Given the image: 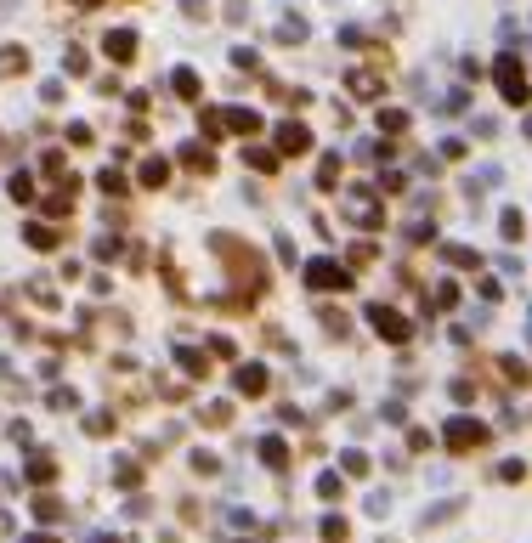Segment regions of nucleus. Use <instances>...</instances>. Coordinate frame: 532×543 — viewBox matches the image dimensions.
I'll list each match as a JSON object with an SVG mask.
<instances>
[{
	"instance_id": "nucleus-18",
	"label": "nucleus",
	"mask_w": 532,
	"mask_h": 543,
	"mask_svg": "<svg viewBox=\"0 0 532 543\" xmlns=\"http://www.w3.org/2000/svg\"><path fill=\"white\" fill-rule=\"evenodd\" d=\"M317 492H323V498H346V487H340V475H317Z\"/></svg>"
},
{
	"instance_id": "nucleus-7",
	"label": "nucleus",
	"mask_w": 532,
	"mask_h": 543,
	"mask_svg": "<svg viewBox=\"0 0 532 543\" xmlns=\"http://www.w3.org/2000/svg\"><path fill=\"white\" fill-rule=\"evenodd\" d=\"M278 148H283V153H306V148H311V131H306V125H278Z\"/></svg>"
},
{
	"instance_id": "nucleus-2",
	"label": "nucleus",
	"mask_w": 532,
	"mask_h": 543,
	"mask_svg": "<svg viewBox=\"0 0 532 543\" xmlns=\"http://www.w3.org/2000/svg\"><path fill=\"white\" fill-rule=\"evenodd\" d=\"M306 283H311V289H346V283H351V272H346V266H334V260H311V266H306Z\"/></svg>"
},
{
	"instance_id": "nucleus-5",
	"label": "nucleus",
	"mask_w": 532,
	"mask_h": 543,
	"mask_svg": "<svg viewBox=\"0 0 532 543\" xmlns=\"http://www.w3.org/2000/svg\"><path fill=\"white\" fill-rule=\"evenodd\" d=\"M102 51H108L114 63H131V57H136V34H131V29H108V40H102Z\"/></svg>"
},
{
	"instance_id": "nucleus-26",
	"label": "nucleus",
	"mask_w": 532,
	"mask_h": 543,
	"mask_svg": "<svg viewBox=\"0 0 532 543\" xmlns=\"http://www.w3.org/2000/svg\"><path fill=\"white\" fill-rule=\"evenodd\" d=\"M34 509H40V521H57V515H63V504H57V498H40Z\"/></svg>"
},
{
	"instance_id": "nucleus-1",
	"label": "nucleus",
	"mask_w": 532,
	"mask_h": 543,
	"mask_svg": "<svg viewBox=\"0 0 532 543\" xmlns=\"http://www.w3.org/2000/svg\"><path fill=\"white\" fill-rule=\"evenodd\" d=\"M493 74H498V91H504V102H516V108H521V102L532 96V91H527V74H521V63H516L510 51L498 57V68H493Z\"/></svg>"
},
{
	"instance_id": "nucleus-8",
	"label": "nucleus",
	"mask_w": 532,
	"mask_h": 543,
	"mask_svg": "<svg viewBox=\"0 0 532 543\" xmlns=\"http://www.w3.org/2000/svg\"><path fill=\"white\" fill-rule=\"evenodd\" d=\"M238 390H249V396H255V390H266V368H261V362L238 368Z\"/></svg>"
},
{
	"instance_id": "nucleus-12",
	"label": "nucleus",
	"mask_w": 532,
	"mask_h": 543,
	"mask_svg": "<svg viewBox=\"0 0 532 543\" xmlns=\"http://www.w3.org/2000/svg\"><path fill=\"white\" fill-rule=\"evenodd\" d=\"M11 198H17V204H29V198H34V176H29V170H17V176H11Z\"/></svg>"
},
{
	"instance_id": "nucleus-9",
	"label": "nucleus",
	"mask_w": 532,
	"mask_h": 543,
	"mask_svg": "<svg viewBox=\"0 0 532 543\" xmlns=\"http://www.w3.org/2000/svg\"><path fill=\"white\" fill-rule=\"evenodd\" d=\"M17 68H29V51L23 46H0V74H17Z\"/></svg>"
},
{
	"instance_id": "nucleus-20",
	"label": "nucleus",
	"mask_w": 532,
	"mask_h": 543,
	"mask_svg": "<svg viewBox=\"0 0 532 543\" xmlns=\"http://www.w3.org/2000/svg\"><path fill=\"white\" fill-rule=\"evenodd\" d=\"M323 538H328V543H346V521H340V515H328V521H323Z\"/></svg>"
},
{
	"instance_id": "nucleus-4",
	"label": "nucleus",
	"mask_w": 532,
	"mask_h": 543,
	"mask_svg": "<svg viewBox=\"0 0 532 543\" xmlns=\"http://www.w3.org/2000/svg\"><path fill=\"white\" fill-rule=\"evenodd\" d=\"M481 442H487V430H481L476 419H453V425H448V447H458V453H464V447H481Z\"/></svg>"
},
{
	"instance_id": "nucleus-13",
	"label": "nucleus",
	"mask_w": 532,
	"mask_h": 543,
	"mask_svg": "<svg viewBox=\"0 0 532 543\" xmlns=\"http://www.w3.org/2000/svg\"><path fill=\"white\" fill-rule=\"evenodd\" d=\"M29 243H34V249H57V233H51V227H29Z\"/></svg>"
},
{
	"instance_id": "nucleus-3",
	"label": "nucleus",
	"mask_w": 532,
	"mask_h": 543,
	"mask_svg": "<svg viewBox=\"0 0 532 543\" xmlns=\"http://www.w3.org/2000/svg\"><path fill=\"white\" fill-rule=\"evenodd\" d=\"M346 215H351V221H363V227H380V221H385V215H380V204L368 198V187L346 193Z\"/></svg>"
},
{
	"instance_id": "nucleus-25",
	"label": "nucleus",
	"mask_w": 532,
	"mask_h": 543,
	"mask_svg": "<svg viewBox=\"0 0 532 543\" xmlns=\"http://www.w3.org/2000/svg\"><path fill=\"white\" fill-rule=\"evenodd\" d=\"M181 368H187V374H204V368H210V362H204V357H199V351H181Z\"/></svg>"
},
{
	"instance_id": "nucleus-27",
	"label": "nucleus",
	"mask_w": 532,
	"mask_h": 543,
	"mask_svg": "<svg viewBox=\"0 0 532 543\" xmlns=\"http://www.w3.org/2000/svg\"><path fill=\"white\" fill-rule=\"evenodd\" d=\"M181 11H187V17H204L210 6H204V0H181Z\"/></svg>"
},
{
	"instance_id": "nucleus-28",
	"label": "nucleus",
	"mask_w": 532,
	"mask_h": 543,
	"mask_svg": "<svg viewBox=\"0 0 532 543\" xmlns=\"http://www.w3.org/2000/svg\"><path fill=\"white\" fill-rule=\"evenodd\" d=\"M23 543H57V538H46V532H34V538H23Z\"/></svg>"
},
{
	"instance_id": "nucleus-11",
	"label": "nucleus",
	"mask_w": 532,
	"mask_h": 543,
	"mask_svg": "<svg viewBox=\"0 0 532 543\" xmlns=\"http://www.w3.org/2000/svg\"><path fill=\"white\" fill-rule=\"evenodd\" d=\"M164 181H170V164H164V158H148V164H142V187H164Z\"/></svg>"
},
{
	"instance_id": "nucleus-21",
	"label": "nucleus",
	"mask_w": 532,
	"mask_h": 543,
	"mask_svg": "<svg viewBox=\"0 0 532 543\" xmlns=\"http://www.w3.org/2000/svg\"><path fill=\"white\" fill-rule=\"evenodd\" d=\"M102 193H114V198H119V193H125V176H119V170H102Z\"/></svg>"
},
{
	"instance_id": "nucleus-24",
	"label": "nucleus",
	"mask_w": 532,
	"mask_h": 543,
	"mask_svg": "<svg viewBox=\"0 0 532 543\" xmlns=\"http://www.w3.org/2000/svg\"><path fill=\"white\" fill-rule=\"evenodd\" d=\"M244 158H249V164H255V170H272V164H278V158L266 153V148H255V153H249V148H244Z\"/></svg>"
},
{
	"instance_id": "nucleus-23",
	"label": "nucleus",
	"mask_w": 532,
	"mask_h": 543,
	"mask_svg": "<svg viewBox=\"0 0 532 543\" xmlns=\"http://www.w3.org/2000/svg\"><path fill=\"white\" fill-rule=\"evenodd\" d=\"M380 131H408V113H396V108L380 113Z\"/></svg>"
},
{
	"instance_id": "nucleus-22",
	"label": "nucleus",
	"mask_w": 532,
	"mask_h": 543,
	"mask_svg": "<svg viewBox=\"0 0 532 543\" xmlns=\"http://www.w3.org/2000/svg\"><path fill=\"white\" fill-rule=\"evenodd\" d=\"M278 40H306V23H301V17H289V23L278 29Z\"/></svg>"
},
{
	"instance_id": "nucleus-29",
	"label": "nucleus",
	"mask_w": 532,
	"mask_h": 543,
	"mask_svg": "<svg viewBox=\"0 0 532 543\" xmlns=\"http://www.w3.org/2000/svg\"><path fill=\"white\" fill-rule=\"evenodd\" d=\"M74 6H102V0H74Z\"/></svg>"
},
{
	"instance_id": "nucleus-19",
	"label": "nucleus",
	"mask_w": 532,
	"mask_h": 543,
	"mask_svg": "<svg viewBox=\"0 0 532 543\" xmlns=\"http://www.w3.org/2000/svg\"><path fill=\"white\" fill-rule=\"evenodd\" d=\"M334 176H340V158L328 153V158H323V170H317V187H334Z\"/></svg>"
},
{
	"instance_id": "nucleus-6",
	"label": "nucleus",
	"mask_w": 532,
	"mask_h": 543,
	"mask_svg": "<svg viewBox=\"0 0 532 543\" xmlns=\"http://www.w3.org/2000/svg\"><path fill=\"white\" fill-rule=\"evenodd\" d=\"M368 317H374V328H380L385 340H408V323H402L391 306H368Z\"/></svg>"
},
{
	"instance_id": "nucleus-30",
	"label": "nucleus",
	"mask_w": 532,
	"mask_h": 543,
	"mask_svg": "<svg viewBox=\"0 0 532 543\" xmlns=\"http://www.w3.org/2000/svg\"><path fill=\"white\" fill-rule=\"evenodd\" d=\"M96 543H114V538H96Z\"/></svg>"
},
{
	"instance_id": "nucleus-16",
	"label": "nucleus",
	"mask_w": 532,
	"mask_h": 543,
	"mask_svg": "<svg viewBox=\"0 0 532 543\" xmlns=\"http://www.w3.org/2000/svg\"><path fill=\"white\" fill-rule=\"evenodd\" d=\"M351 91H357V96H380V79L374 74H351Z\"/></svg>"
},
{
	"instance_id": "nucleus-10",
	"label": "nucleus",
	"mask_w": 532,
	"mask_h": 543,
	"mask_svg": "<svg viewBox=\"0 0 532 543\" xmlns=\"http://www.w3.org/2000/svg\"><path fill=\"white\" fill-rule=\"evenodd\" d=\"M170 85H176V96H187V102L199 96V74H193V68H176V74H170Z\"/></svg>"
},
{
	"instance_id": "nucleus-14",
	"label": "nucleus",
	"mask_w": 532,
	"mask_h": 543,
	"mask_svg": "<svg viewBox=\"0 0 532 543\" xmlns=\"http://www.w3.org/2000/svg\"><path fill=\"white\" fill-rule=\"evenodd\" d=\"M261 459H266V465H283L289 453H283V442H278V436H266V442H261Z\"/></svg>"
},
{
	"instance_id": "nucleus-17",
	"label": "nucleus",
	"mask_w": 532,
	"mask_h": 543,
	"mask_svg": "<svg viewBox=\"0 0 532 543\" xmlns=\"http://www.w3.org/2000/svg\"><path fill=\"white\" fill-rule=\"evenodd\" d=\"M51 475H57L51 459H29V481H51Z\"/></svg>"
},
{
	"instance_id": "nucleus-15",
	"label": "nucleus",
	"mask_w": 532,
	"mask_h": 543,
	"mask_svg": "<svg viewBox=\"0 0 532 543\" xmlns=\"http://www.w3.org/2000/svg\"><path fill=\"white\" fill-rule=\"evenodd\" d=\"M498 227H504V238H521V233H527V221H521V210H504V221H498Z\"/></svg>"
}]
</instances>
